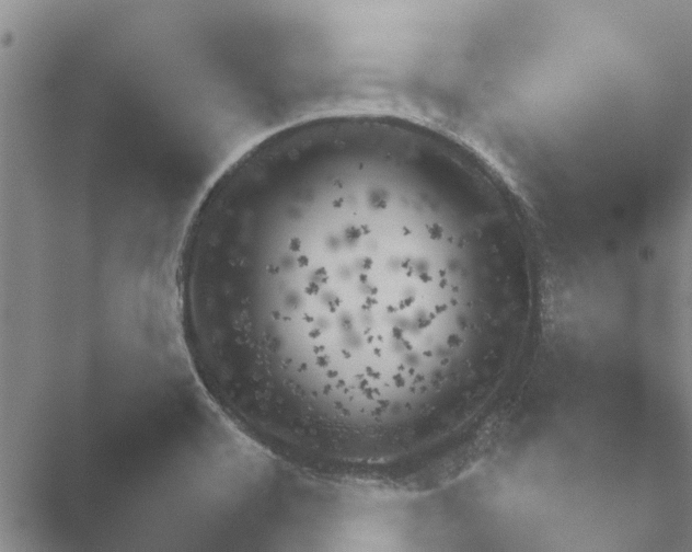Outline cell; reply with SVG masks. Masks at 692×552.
<instances>
[{
  "mask_svg": "<svg viewBox=\"0 0 692 552\" xmlns=\"http://www.w3.org/2000/svg\"><path fill=\"white\" fill-rule=\"evenodd\" d=\"M447 211L426 183L373 160L327 163L232 197L206 285L250 382L339 410L397 400L410 380L415 286L440 278L425 269L454 241Z\"/></svg>",
  "mask_w": 692,
  "mask_h": 552,
  "instance_id": "6da1fadb",
  "label": "cell"
}]
</instances>
